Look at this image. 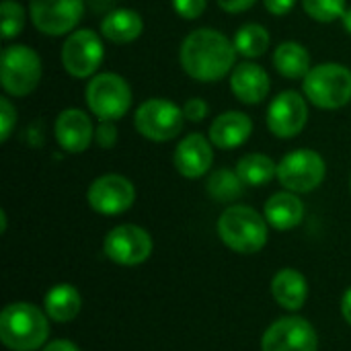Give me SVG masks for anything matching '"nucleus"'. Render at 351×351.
Masks as SVG:
<instances>
[{"instance_id": "3", "label": "nucleus", "mask_w": 351, "mask_h": 351, "mask_svg": "<svg viewBox=\"0 0 351 351\" xmlns=\"http://www.w3.org/2000/svg\"><path fill=\"white\" fill-rule=\"evenodd\" d=\"M302 95L323 111H335L351 103V70L339 62H323L311 68L302 80Z\"/></svg>"}, {"instance_id": "37", "label": "nucleus", "mask_w": 351, "mask_h": 351, "mask_svg": "<svg viewBox=\"0 0 351 351\" xmlns=\"http://www.w3.org/2000/svg\"><path fill=\"white\" fill-rule=\"evenodd\" d=\"M341 23H343V27H346V31L351 35V6L346 10V14L341 16Z\"/></svg>"}, {"instance_id": "13", "label": "nucleus", "mask_w": 351, "mask_h": 351, "mask_svg": "<svg viewBox=\"0 0 351 351\" xmlns=\"http://www.w3.org/2000/svg\"><path fill=\"white\" fill-rule=\"evenodd\" d=\"M103 249L105 255L119 265H140L152 255V239L136 224H121L109 230Z\"/></svg>"}, {"instance_id": "28", "label": "nucleus", "mask_w": 351, "mask_h": 351, "mask_svg": "<svg viewBox=\"0 0 351 351\" xmlns=\"http://www.w3.org/2000/svg\"><path fill=\"white\" fill-rule=\"evenodd\" d=\"M304 12L317 23L339 21L348 10V0H300Z\"/></svg>"}, {"instance_id": "30", "label": "nucleus", "mask_w": 351, "mask_h": 351, "mask_svg": "<svg viewBox=\"0 0 351 351\" xmlns=\"http://www.w3.org/2000/svg\"><path fill=\"white\" fill-rule=\"evenodd\" d=\"M208 8V0H173V10L185 19V21H195L199 19Z\"/></svg>"}, {"instance_id": "27", "label": "nucleus", "mask_w": 351, "mask_h": 351, "mask_svg": "<svg viewBox=\"0 0 351 351\" xmlns=\"http://www.w3.org/2000/svg\"><path fill=\"white\" fill-rule=\"evenodd\" d=\"M25 21H27V10L21 2L2 0V4H0V31H2L4 41L19 37L25 29Z\"/></svg>"}, {"instance_id": "4", "label": "nucleus", "mask_w": 351, "mask_h": 351, "mask_svg": "<svg viewBox=\"0 0 351 351\" xmlns=\"http://www.w3.org/2000/svg\"><path fill=\"white\" fill-rule=\"evenodd\" d=\"M84 101L99 121H119L123 119L134 103V93L130 82L115 72H99L88 78L84 88Z\"/></svg>"}, {"instance_id": "7", "label": "nucleus", "mask_w": 351, "mask_h": 351, "mask_svg": "<svg viewBox=\"0 0 351 351\" xmlns=\"http://www.w3.org/2000/svg\"><path fill=\"white\" fill-rule=\"evenodd\" d=\"M183 107L165 97H152L138 105L134 113L136 132L150 142H169L175 140L185 125Z\"/></svg>"}, {"instance_id": "22", "label": "nucleus", "mask_w": 351, "mask_h": 351, "mask_svg": "<svg viewBox=\"0 0 351 351\" xmlns=\"http://www.w3.org/2000/svg\"><path fill=\"white\" fill-rule=\"evenodd\" d=\"M271 294L284 308L298 311L306 302V280L296 269H282L271 282Z\"/></svg>"}, {"instance_id": "9", "label": "nucleus", "mask_w": 351, "mask_h": 351, "mask_svg": "<svg viewBox=\"0 0 351 351\" xmlns=\"http://www.w3.org/2000/svg\"><path fill=\"white\" fill-rule=\"evenodd\" d=\"M325 158L313 148L292 150L278 162V181L292 193L315 191L325 181Z\"/></svg>"}, {"instance_id": "26", "label": "nucleus", "mask_w": 351, "mask_h": 351, "mask_svg": "<svg viewBox=\"0 0 351 351\" xmlns=\"http://www.w3.org/2000/svg\"><path fill=\"white\" fill-rule=\"evenodd\" d=\"M206 189H208V195H210L214 202L230 204V202H234V199H239V197L243 195L245 183L241 181V177L237 175V171L218 169V171H214V173L208 177Z\"/></svg>"}, {"instance_id": "33", "label": "nucleus", "mask_w": 351, "mask_h": 351, "mask_svg": "<svg viewBox=\"0 0 351 351\" xmlns=\"http://www.w3.org/2000/svg\"><path fill=\"white\" fill-rule=\"evenodd\" d=\"M257 0H216V4L224 10V12H230V14H241V12H247L249 8L255 6Z\"/></svg>"}, {"instance_id": "8", "label": "nucleus", "mask_w": 351, "mask_h": 351, "mask_svg": "<svg viewBox=\"0 0 351 351\" xmlns=\"http://www.w3.org/2000/svg\"><path fill=\"white\" fill-rule=\"evenodd\" d=\"M105 60L103 35L95 29H76L66 35L60 51L62 68L78 80L93 78Z\"/></svg>"}, {"instance_id": "1", "label": "nucleus", "mask_w": 351, "mask_h": 351, "mask_svg": "<svg viewBox=\"0 0 351 351\" xmlns=\"http://www.w3.org/2000/svg\"><path fill=\"white\" fill-rule=\"evenodd\" d=\"M237 47L230 37L212 27H199L185 35L179 47L183 72L197 82H220L237 66Z\"/></svg>"}, {"instance_id": "23", "label": "nucleus", "mask_w": 351, "mask_h": 351, "mask_svg": "<svg viewBox=\"0 0 351 351\" xmlns=\"http://www.w3.org/2000/svg\"><path fill=\"white\" fill-rule=\"evenodd\" d=\"M45 313L51 321L68 323L78 317L82 308V298L78 290L70 284H58L45 294Z\"/></svg>"}, {"instance_id": "11", "label": "nucleus", "mask_w": 351, "mask_h": 351, "mask_svg": "<svg viewBox=\"0 0 351 351\" xmlns=\"http://www.w3.org/2000/svg\"><path fill=\"white\" fill-rule=\"evenodd\" d=\"M267 130L280 140H292L308 123V101L298 90H282L274 97L265 113Z\"/></svg>"}, {"instance_id": "14", "label": "nucleus", "mask_w": 351, "mask_h": 351, "mask_svg": "<svg viewBox=\"0 0 351 351\" xmlns=\"http://www.w3.org/2000/svg\"><path fill=\"white\" fill-rule=\"evenodd\" d=\"M95 123L90 115L78 107L62 109L53 123V138L58 146L68 154H80L95 142Z\"/></svg>"}, {"instance_id": "17", "label": "nucleus", "mask_w": 351, "mask_h": 351, "mask_svg": "<svg viewBox=\"0 0 351 351\" xmlns=\"http://www.w3.org/2000/svg\"><path fill=\"white\" fill-rule=\"evenodd\" d=\"M230 90L243 105H261L271 90V78L263 66L245 60L230 72Z\"/></svg>"}, {"instance_id": "29", "label": "nucleus", "mask_w": 351, "mask_h": 351, "mask_svg": "<svg viewBox=\"0 0 351 351\" xmlns=\"http://www.w3.org/2000/svg\"><path fill=\"white\" fill-rule=\"evenodd\" d=\"M16 125V107L12 105L10 97H0V142H6Z\"/></svg>"}, {"instance_id": "39", "label": "nucleus", "mask_w": 351, "mask_h": 351, "mask_svg": "<svg viewBox=\"0 0 351 351\" xmlns=\"http://www.w3.org/2000/svg\"><path fill=\"white\" fill-rule=\"evenodd\" d=\"M350 189H351V179H350Z\"/></svg>"}, {"instance_id": "25", "label": "nucleus", "mask_w": 351, "mask_h": 351, "mask_svg": "<svg viewBox=\"0 0 351 351\" xmlns=\"http://www.w3.org/2000/svg\"><path fill=\"white\" fill-rule=\"evenodd\" d=\"M232 43L237 47V53L243 56L245 60H257L261 58L269 45H271V37L269 31L259 25V23H245L237 29Z\"/></svg>"}, {"instance_id": "34", "label": "nucleus", "mask_w": 351, "mask_h": 351, "mask_svg": "<svg viewBox=\"0 0 351 351\" xmlns=\"http://www.w3.org/2000/svg\"><path fill=\"white\" fill-rule=\"evenodd\" d=\"M263 6L269 14L284 16V14L292 12V8L296 6V0H263Z\"/></svg>"}, {"instance_id": "21", "label": "nucleus", "mask_w": 351, "mask_h": 351, "mask_svg": "<svg viewBox=\"0 0 351 351\" xmlns=\"http://www.w3.org/2000/svg\"><path fill=\"white\" fill-rule=\"evenodd\" d=\"M274 68L280 76L288 80H304V76L313 68V60L308 49L298 41H282L271 56Z\"/></svg>"}, {"instance_id": "15", "label": "nucleus", "mask_w": 351, "mask_h": 351, "mask_svg": "<svg viewBox=\"0 0 351 351\" xmlns=\"http://www.w3.org/2000/svg\"><path fill=\"white\" fill-rule=\"evenodd\" d=\"M263 351H317V333L304 319L286 317L276 321L261 339Z\"/></svg>"}, {"instance_id": "2", "label": "nucleus", "mask_w": 351, "mask_h": 351, "mask_svg": "<svg viewBox=\"0 0 351 351\" xmlns=\"http://www.w3.org/2000/svg\"><path fill=\"white\" fill-rule=\"evenodd\" d=\"M49 337L47 317L33 304L14 302L0 315V339L12 351H33Z\"/></svg>"}, {"instance_id": "19", "label": "nucleus", "mask_w": 351, "mask_h": 351, "mask_svg": "<svg viewBox=\"0 0 351 351\" xmlns=\"http://www.w3.org/2000/svg\"><path fill=\"white\" fill-rule=\"evenodd\" d=\"M99 31L103 39L115 45H128L144 33V19L134 8H115L103 16Z\"/></svg>"}, {"instance_id": "6", "label": "nucleus", "mask_w": 351, "mask_h": 351, "mask_svg": "<svg viewBox=\"0 0 351 351\" xmlns=\"http://www.w3.org/2000/svg\"><path fill=\"white\" fill-rule=\"evenodd\" d=\"M39 53L25 43H10L0 53V86L8 97H29L41 82Z\"/></svg>"}, {"instance_id": "5", "label": "nucleus", "mask_w": 351, "mask_h": 351, "mask_svg": "<svg viewBox=\"0 0 351 351\" xmlns=\"http://www.w3.org/2000/svg\"><path fill=\"white\" fill-rule=\"evenodd\" d=\"M218 234L232 251L251 255L267 243V220L249 206H230L218 218Z\"/></svg>"}, {"instance_id": "10", "label": "nucleus", "mask_w": 351, "mask_h": 351, "mask_svg": "<svg viewBox=\"0 0 351 351\" xmlns=\"http://www.w3.org/2000/svg\"><path fill=\"white\" fill-rule=\"evenodd\" d=\"M84 14V0H29L33 27L47 37H62L76 31Z\"/></svg>"}, {"instance_id": "16", "label": "nucleus", "mask_w": 351, "mask_h": 351, "mask_svg": "<svg viewBox=\"0 0 351 351\" xmlns=\"http://www.w3.org/2000/svg\"><path fill=\"white\" fill-rule=\"evenodd\" d=\"M173 165L177 173L185 179H199L204 177L214 165V144L208 136L199 132H191L181 138L175 148Z\"/></svg>"}, {"instance_id": "12", "label": "nucleus", "mask_w": 351, "mask_h": 351, "mask_svg": "<svg viewBox=\"0 0 351 351\" xmlns=\"http://www.w3.org/2000/svg\"><path fill=\"white\" fill-rule=\"evenodd\" d=\"M88 206L103 216H119L128 212L136 202L134 183L117 173L97 177L86 191Z\"/></svg>"}, {"instance_id": "32", "label": "nucleus", "mask_w": 351, "mask_h": 351, "mask_svg": "<svg viewBox=\"0 0 351 351\" xmlns=\"http://www.w3.org/2000/svg\"><path fill=\"white\" fill-rule=\"evenodd\" d=\"M183 113H185V119L191 121V123H199L208 117L210 113V105L199 99V97H191L183 103Z\"/></svg>"}, {"instance_id": "35", "label": "nucleus", "mask_w": 351, "mask_h": 351, "mask_svg": "<svg viewBox=\"0 0 351 351\" xmlns=\"http://www.w3.org/2000/svg\"><path fill=\"white\" fill-rule=\"evenodd\" d=\"M43 351H80L74 343H70V341H64V339H58V341H51V343H47Z\"/></svg>"}, {"instance_id": "38", "label": "nucleus", "mask_w": 351, "mask_h": 351, "mask_svg": "<svg viewBox=\"0 0 351 351\" xmlns=\"http://www.w3.org/2000/svg\"><path fill=\"white\" fill-rule=\"evenodd\" d=\"M0 220H2V226H0V230L4 232V230H6V212H4V210L0 212Z\"/></svg>"}, {"instance_id": "36", "label": "nucleus", "mask_w": 351, "mask_h": 351, "mask_svg": "<svg viewBox=\"0 0 351 351\" xmlns=\"http://www.w3.org/2000/svg\"><path fill=\"white\" fill-rule=\"evenodd\" d=\"M341 313H343V319L351 325V288L343 294V300H341Z\"/></svg>"}, {"instance_id": "31", "label": "nucleus", "mask_w": 351, "mask_h": 351, "mask_svg": "<svg viewBox=\"0 0 351 351\" xmlns=\"http://www.w3.org/2000/svg\"><path fill=\"white\" fill-rule=\"evenodd\" d=\"M119 140V132H117V125L115 121H99V125L95 128V142L99 148L103 150H109L117 144Z\"/></svg>"}, {"instance_id": "20", "label": "nucleus", "mask_w": 351, "mask_h": 351, "mask_svg": "<svg viewBox=\"0 0 351 351\" xmlns=\"http://www.w3.org/2000/svg\"><path fill=\"white\" fill-rule=\"evenodd\" d=\"M267 224H271L278 230H292L296 228L304 218V204L298 197V193L292 191H280L274 193L263 208Z\"/></svg>"}, {"instance_id": "24", "label": "nucleus", "mask_w": 351, "mask_h": 351, "mask_svg": "<svg viewBox=\"0 0 351 351\" xmlns=\"http://www.w3.org/2000/svg\"><path fill=\"white\" fill-rule=\"evenodd\" d=\"M234 171L247 187H261L278 179V162L263 152H249L241 156Z\"/></svg>"}, {"instance_id": "18", "label": "nucleus", "mask_w": 351, "mask_h": 351, "mask_svg": "<svg viewBox=\"0 0 351 351\" xmlns=\"http://www.w3.org/2000/svg\"><path fill=\"white\" fill-rule=\"evenodd\" d=\"M253 134V119L243 111H224L214 117L208 130V138L214 148L234 150L241 148Z\"/></svg>"}]
</instances>
